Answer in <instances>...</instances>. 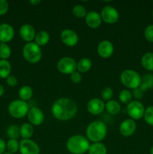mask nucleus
Listing matches in <instances>:
<instances>
[{"label": "nucleus", "mask_w": 153, "mask_h": 154, "mask_svg": "<svg viewBox=\"0 0 153 154\" xmlns=\"http://www.w3.org/2000/svg\"><path fill=\"white\" fill-rule=\"evenodd\" d=\"M77 112L75 102L68 98H61L56 101L52 106V115L57 120L67 121L70 120Z\"/></svg>", "instance_id": "f257e3e1"}, {"label": "nucleus", "mask_w": 153, "mask_h": 154, "mask_svg": "<svg viewBox=\"0 0 153 154\" xmlns=\"http://www.w3.org/2000/svg\"><path fill=\"white\" fill-rule=\"evenodd\" d=\"M107 133V127L104 122L97 120L92 122L86 128V134L88 141L93 143L100 142L104 139Z\"/></svg>", "instance_id": "f03ea898"}, {"label": "nucleus", "mask_w": 153, "mask_h": 154, "mask_svg": "<svg viewBox=\"0 0 153 154\" xmlns=\"http://www.w3.org/2000/svg\"><path fill=\"white\" fill-rule=\"evenodd\" d=\"M66 147L70 153L84 154L89 149L90 143L86 137L80 135H74L68 138Z\"/></svg>", "instance_id": "7ed1b4c3"}, {"label": "nucleus", "mask_w": 153, "mask_h": 154, "mask_svg": "<svg viewBox=\"0 0 153 154\" xmlns=\"http://www.w3.org/2000/svg\"><path fill=\"white\" fill-rule=\"evenodd\" d=\"M120 80L124 87L133 90L138 88L142 83L140 75L136 71L131 69L123 71L120 75Z\"/></svg>", "instance_id": "20e7f679"}, {"label": "nucleus", "mask_w": 153, "mask_h": 154, "mask_svg": "<svg viewBox=\"0 0 153 154\" xmlns=\"http://www.w3.org/2000/svg\"><path fill=\"white\" fill-rule=\"evenodd\" d=\"M22 56L28 63H37L41 59V49L35 42H28L22 48Z\"/></svg>", "instance_id": "39448f33"}, {"label": "nucleus", "mask_w": 153, "mask_h": 154, "mask_svg": "<svg viewBox=\"0 0 153 154\" xmlns=\"http://www.w3.org/2000/svg\"><path fill=\"white\" fill-rule=\"evenodd\" d=\"M28 111H29V107L28 103L20 99L12 101L8 105L9 114L14 118H22L27 115Z\"/></svg>", "instance_id": "423d86ee"}, {"label": "nucleus", "mask_w": 153, "mask_h": 154, "mask_svg": "<svg viewBox=\"0 0 153 154\" xmlns=\"http://www.w3.org/2000/svg\"><path fill=\"white\" fill-rule=\"evenodd\" d=\"M57 69L61 73L71 75L76 70V63L74 59L71 57H62L57 63Z\"/></svg>", "instance_id": "0eeeda50"}, {"label": "nucleus", "mask_w": 153, "mask_h": 154, "mask_svg": "<svg viewBox=\"0 0 153 154\" xmlns=\"http://www.w3.org/2000/svg\"><path fill=\"white\" fill-rule=\"evenodd\" d=\"M127 112L132 120H139L142 118L145 112L144 105L139 101H131L127 105Z\"/></svg>", "instance_id": "6e6552de"}, {"label": "nucleus", "mask_w": 153, "mask_h": 154, "mask_svg": "<svg viewBox=\"0 0 153 154\" xmlns=\"http://www.w3.org/2000/svg\"><path fill=\"white\" fill-rule=\"evenodd\" d=\"M100 14L102 20L109 24L115 23L119 18V14L117 9L110 5L104 6L102 8Z\"/></svg>", "instance_id": "1a4fd4ad"}, {"label": "nucleus", "mask_w": 153, "mask_h": 154, "mask_svg": "<svg viewBox=\"0 0 153 154\" xmlns=\"http://www.w3.org/2000/svg\"><path fill=\"white\" fill-rule=\"evenodd\" d=\"M20 152L21 154H39L40 147L37 143L30 139H22L20 142Z\"/></svg>", "instance_id": "9d476101"}, {"label": "nucleus", "mask_w": 153, "mask_h": 154, "mask_svg": "<svg viewBox=\"0 0 153 154\" xmlns=\"http://www.w3.org/2000/svg\"><path fill=\"white\" fill-rule=\"evenodd\" d=\"M60 38L64 45L69 47L76 45L79 41L78 35L70 29H64V30H62L60 35Z\"/></svg>", "instance_id": "9b49d317"}, {"label": "nucleus", "mask_w": 153, "mask_h": 154, "mask_svg": "<svg viewBox=\"0 0 153 154\" xmlns=\"http://www.w3.org/2000/svg\"><path fill=\"white\" fill-rule=\"evenodd\" d=\"M28 121L30 124L34 126H39L41 124L44 120V115L41 110L38 107H32L30 108L27 114Z\"/></svg>", "instance_id": "f8f14e48"}, {"label": "nucleus", "mask_w": 153, "mask_h": 154, "mask_svg": "<svg viewBox=\"0 0 153 154\" xmlns=\"http://www.w3.org/2000/svg\"><path fill=\"white\" fill-rule=\"evenodd\" d=\"M98 54L102 58H109L112 56L114 51L113 45L108 40H104L98 45Z\"/></svg>", "instance_id": "ddd939ff"}, {"label": "nucleus", "mask_w": 153, "mask_h": 154, "mask_svg": "<svg viewBox=\"0 0 153 154\" xmlns=\"http://www.w3.org/2000/svg\"><path fill=\"white\" fill-rule=\"evenodd\" d=\"M136 129V124L132 119H126L123 120L119 126V132L124 137L133 135Z\"/></svg>", "instance_id": "4468645a"}, {"label": "nucleus", "mask_w": 153, "mask_h": 154, "mask_svg": "<svg viewBox=\"0 0 153 154\" xmlns=\"http://www.w3.org/2000/svg\"><path fill=\"white\" fill-rule=\"evenodd\" d=\"M105 109V104L103 101L98 98H94L88 101L87 104V110L88 112L94 115H98L103 112Z\"/></svg>", "instance_id": "2eb2a0df"}, {"label": "nucleus", "mask_w": 153, "mask_h": 154, "mask_svg": "<svg viewBox=\"0 0 153 154\" xmlns=\"http://www.w3.org/2000/svg\"><path fill=\"white\" fill-rule=\"evenodd\" d=\"M14 30L12 26L8 23L0 24V42L6 43L13 39Z\"/></svg>", "instance_id": "dca6fc26"}, {"label": "nucleus", "mask_w": 153, "mask_h": 154, "mask_svg": "<svg viewBox=\"0 0 153 154\" xmlns=\"http://www.w3.org/2000/svg\"><path fill=\"white\" fill-rule=\"evenodd\" d=\"M20 35L25 42H31L34 40L36 35V32L34 27L30 24H23L20 28Z\"/></svg>", "instance_id": "f3484780"}, {"label": "nucleus", "mask_w": 153, "mask_h": 154, "mask_svg": "<svg viewBox=\"0 0 153 154\" xmlns=\"http://www.w3.org/2000/svg\"><path fill=\"white\" fill-rule=\"evenodd\" d=\"M86 23L90 28H98L100 26L102 22L101 17L98 12L95 11H91L88 13H87L86 16L85 17Z\"/></svg>", "instance_id": "a211bd4d"}, {"label": "nucleus", "mask_w": 153, "mask_h": 154, "mask_svg": "<svg viewBox=\"0 0 153 154\" xmlns=\"http://www.w3.org/2000/svg\"><path fill=\"white\" fill-rule=\"evenodd\" d=\"M88 152V154H106L107 149L103 143L97 142L90 144Z\"/></svg>", "instance_id": "6ab92c4d"}, {"label": "nucleus", "mask_w": 153, "mask_h": 154, "mask_svg": "<svg viewBox=\"0 0 153 154\" xmlns=\"http://www.w3.org/2000/svg\"><path fill=\"white\" fill-rule=\"evenodd\" d=\"M20 136L23 139H29L34 133V128L32 124L26 123L20 127Z\"/></svg>", "instance_id": "aec40b11"}, {"label": "nucleus", "mask_w": 153, "mask_h": 154, "mask_svg": "<svg viewBox=\"0 0 153 154\" xmlns=\"http://www.w3.org/2000/svg\"><path fill=\"white\" fill-rule=\"evenodd\" d=\"M141 65L148 71H153V53L148 52L144 54L141 58Z\"/></svg>", "instance_id": "412c9836"}, {"label": "nucleus", "mask_w": 153, "mask_h": 154, "mask_svg": "<svg viewBox=\"0 0 153 154\" xmlns=\"http://www.w3.org/2000/svg\"><path fill=\"white\" fill-rule=\"evenodd\" d=\"M105 109L109 114L116 115L121 111V106L117 101L110 100L107 101V102L105 104Z\"/></svg>", "instance_id": "4be33fe9"}, {"label": "nucleus", "mask_w": 153, "mask_h": 154, "mask_svg": "<svg viewBox=\"0 0 153 154\" xmlns=\"http://www.w3.org/2000/svg\"><path fill=\"white\" fill-rule=\"evenodd\" d=\"M11 72L10 63L6 60H0V78H7Z\"/></svg>", "instance_id": "5701e85b"}, {"label": "nucleus", "mask_w": 153, "mask_h": 154, "mask_svg": "<svg viewBox=\"0 0 153 154\" xmlns=\"http://www.w3.org/2000/svg\"><path fill=\"white\" fill-rule=\"evenodd\" d=\"M35 43L39 46H43V45H46L50 41V35L47 32L44 30L39 31L36 34L35 38H34Z\"/></svg>", "instance_id": "b1692460"}, {"label": "nucleus", "mask_w": 153, "mask_h": 154, "mask_svg": "<svg viewBox=\"0 0 153 154\" xmlns=\"http://www.w3.org/2000/svg\"><path fill=\"white\" fill-rule=\"evenodd\" d=\"M92 67V62L88 58H82L76 63V69L81 73H85L90 70Z\"/></svg>", "instance_id": "393cba45"}, {"label": "nucleus", "mask_w": 153, "mask_h": 154, "mask_svg": "<svg viewBox=\"0 0 153 154\" xmlns=\"http://www.w3.org/2000/svg\"><path fill=\"white\" fill-rule=\"evenodd\" d=\"M153 87V77L151 74H147L142 78V83L139 88L142 92H145L148 89H151Z\"/></svg>", "instance_id": "a878e982"}, {"label": "nucleus", "mask_w": 153, "mask_h": 154, "mask_svg": "<svg viewBox=\"0 0 153 154\" xmlns=\"http://www.w3.org/2000/svg\"><path fill=\"white\" fill-rule=\"evenodd\" d=\"M33 95V90L28 86H23L19 90V97L20 100L27 101L32 98Z\"/></svg>", "instance_id": "bb28decb"}, {"label": "nucleus", "mask_w": 153, "mask_h": 154, "mask_svg": "<svg viewBox=\"0 0 153 154\" xmlns=\"http://www.w3.org/2000/svg\"><path fill=\"white\" fill-rule=\"evenodd\" d=\"M11 55V50L9 45L6 43L0 42V58L1 60L8 59Z\"/></svg>", "instance_id": "cd10ccee"}, {"label": "nucleus", "mask_w": 153, "mask_h": 154, "mask_svg": "<svg viewBox=\"0 0 153 154\" xmlns=\"http://www.w3.org/2000/svg\"><path fill=\"white\" fill-rule=\"evenodd\" d=\"M7 135L10 139H16L20 136V127H18L16 125H11L8 128Z\"/></svg>", "instance_id": "c85d7f7f"}, {"label": "nucleus", "mask_w": 153, "mask_h": 154, "mask_svg": "<svg viewBox=\"0 0 153 154\" xmlns=\"http://www.w3.org/2000/svg\"><path fill=\"white\" fill-rule=\"evenodd\" d=\"M120 102L123 104H128L131 102L132 99V93H130V90H122L119 93L118 96Z\"/></svg>", "instance_id": "c756f323"}, {"label": "nucleus", "mask_w": 153, "mask_h": 154, "mask_svg": "<svg viewBox=\"0 0 153 154\" xmlns=\"http://www.w3.org/2000/svg\"><path fill=\"white\" fill-rule=\"evenodd\" d=\"M72 12H73L75 16L79 18L86 17L87 14L86 9L82 5H76L74 6L73 9H72Z\"/></svg>", "instance_id": "7c9ffc66"}, {"label": "nucleus", "mask_w": 153, "mask_h": 154, "mask_svg": "<svg viewBox=\"0 0 153 154\" xmlns=\"http://www.w3.org/2000/svg\"><path fill=\"white\" fill-rule=\"evenodd\" d=\"M6 145H7V149L9 153H15L20 149V143L16 139H9Z\"/></svg>", "instance_id": "2f4dec72"}, {"label": "nucleus", "mask_w": 153, "mask_h": 154, "mask_svg": "<svg viewBox=\"0 0 153 154\" xmlns=\"http://www.w3.org/2000/svg\"><path fill=\"white\" fill-rule=\"evenodd\" d=\"M143 117L147 124L153 126V105L148 107L146 109H145Z\"/></svg>", "instance_id": "473e14b6"}, {"label": "nucleus", "mask_w": 153, "mask_h": 154, "mask_svg": "<svg viewBox=\"0 0 153 154\" xmlns=\"http://www.w3.org/2000/svg\"><path fill=\"white\" fill-rule=\"evenodd\" d=\"M113 95V91L111 87H105L101 91V98L103 100L110 101Z\"/></svg>", "instance_id": "72a5a7b5"}, {"label": "nucleus", "mask_w": 153, "mask_h": 154, "mask_svg": "<svg viewBox=\"0 0 153 154\" xmlns=\"http://www.w3.org/2000/svg\"><path fill=\"white\" fill-rule=\"evenodd\" d=\"M144 36L148 42H153V25H149L146 28Z\"/></svg>", "instance_id": "f704fd0d"}, {"label": "nucleus", "mask_w": 153, "mask_h": 154, "mask_svg": "<svg viewBox=\"0 0 153 154\" xmlns=\"http://www.w3.org/2000/svg\"><path fill=\"white\" fill-rule=\"evenodd\" d=\"M8 8V2L6 0H0V15H3L7 13Z\"/></svg>", "instance_id": "c9c22d12"}, {"label": "nucleus", "mask_w": 153, "mask_h": 154, "mask_svg": "<svg viewBox=\"0 0 153 154\" xmlns=\"http://www.w3.org/2000/svg\"><path fill=\"white\" fill-rule=\"evenodd\" d=\"M70 75V80L72 81V82L75 83V84H78V83L80 82L81 80H82V76H81L80 73L79 72L75 71L74 72H73V73Z\"/></svg>", "instance_id": "e433bc0d"}, {"label": "nucleus", "mask_w": 153, "mask_h": 154, "mask_svg": "<svg viewBox=\"0 0 153 154\" xmlns=\"http://www.w3.org/2000/svg\"><path fill=\"white\" fill-rule=\"evenodd\" d=\"M6 81H7V84L10 87H15L17 84V78L14 75H9L6 78Z\"/></svg>", "instance_id": "4c0bfd02"}, {"label": "nucleus", "mask_w": 153, "mask_h": 154, "mask_svg": "<svg viewBox=\"0 0 153 154\" xmlns=\"http://www.w3.org/2000/svg\"><path fill=\"white\" fill-rule=\"evenodd\" d=\"M143 93L144 92H142V90L138 87V88L134 89V90L133 93H134V97L136 98V99H142V96H143Z\"/></svg>", "instance_id": "58836bf2"}, {"label": "nucleus", "mask_w": 153, "mask_h": 154, "mask_svg": "<svg viewBox=\"0 0 153 154\" xmlns=\"http://www.w3.org/2000/svg\"><path fill=\"white\" fill-rule=\"evenodd\" d=\"M5 141L3 139L0 138V154H4L7 149V145H6Z\"/></svg>", "instance_id": "ea45409f"}, {"label": "nucleus", "mask_w": 153, "mask_h": 154, "mask_svg": "<svg viewBox=\"0 0 153 154\" xmlns=\"http://www.w3.org/2000/svg\"><path fill=\"white\" fill-rule=\"evenodd\" d=\"M40 2H41L40 0H30L29 3L32 5H37L39 3H40Z\"/></svg>", "instance_id": "a19ab883"}, {"label": "nucleus", "mask_w": 153, "mask_h": 154, "mask_svg": "<svg viewBox=\"0 0 153 154\" xmlns=\"http://www.w3.org/2000/svg\"><path fill=\"white\" fill-rule=\"evenodd\" d=\"M4 87H3V86L2 85V84H0V97L4 94Z\"/></svg>", "instance_id": "79ce46f5"}, {"label": "nucleus", "mask_w": 153, "mask_h": 154, "mask_svg": "<svg viewBox=\"0 0 153 154\" xmlns=\"http://www.w3.org/2000/svg\"><path fill=\"white\" fill-rule=\"evenodd\" d=\"M150 154H153V146L152 147V148L150 149Z\"/></svg>", "instance_id": "37998d69"}, {"label": "nucleus", "mask_w": 153, "mask_h": 154, "mask_svg": "<svg viewBox=\"0 0 153 154\" xmlns=\"http://www.w3.org/2000/svg\"><path fill=\"white\" fill-rule=\"evenodd\" d=\"M4 154H14V153H9V152H8V153H4Z\"/></svg>", "instance_id": "c03bdc74"}, {"label": "nucleus", "mask_w": 153, "mask_h": 154, "mask_svg": "<svg viewBox=\"0 0 153 154\" xmlns=\"http://www.w3.org/2000/svg\"><path fill=\"white\" fill-rule=\"evenodd\" d=\"M152 17H153V11H152Z\"/></svg>", "instance_id": "a18cd8bd"}, {"label": "nucleus", "mask_w": 153, "mask_h": 154, "mask_svg": "<svg viewBox=\"0 0 153 154\" xmlns=\"http://www.w3.org/2000/svg\"><path fill=\"white\" fill-rule=\"evenodd\" d=\"M152 77H153V75H152Z\"/></svg>", "instance_id": "49530a36"}]
</instances>
